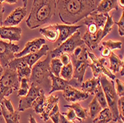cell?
<instances>
[{"label":"cell","instance_id":"cell-40","mask_svg":"<svg viewBox=\"0 0 124 123\" xmlns=\"http://www.w3.org/2000/svg\"><path fill=\"white\" fill-rule=\"evenodd\" d=\"M59 59H60V61H61V62L62 63L63 65H66L69 62H71V56L69 53H62L60 56Z\"/></svg>","mask_w":124,"mask_h":123},{"label":"cell","instance_id":"cell-1","mask_svg":"<svg viewBox=\"0 0 124 123\" xmlns=\"http://www.w3.org/2000/svg\"><path fill=\"white\" fill-rule=\"evenodd\" d=\"M101 0H57L56 2L60 20L73 25L94 11Z\"/></svg>","mask_w":124,"mask_h":123},{"label":"cell","instance_id":"cell-32","mask_svg":"<svg viewBox=\"0 0 124 123\" xmlns=\"http://www.w3.org/2000/svg\"><path fill=\"white\" fill-rule=\"evenodd\" d=\"M106 16V21L104 25V27L103 28V33H102V39L106 37L108 33L113 29V26L115 25V22L113 20L112 16H109L108 14H105Z\"/></svg>","mask_w":124,"mask_h":123},{"label":"cell","instance_id":"cell-16","mask_svg":"<svg viewBox=\"0 0 124 123\" xmlns=\"http://www.w3.org/2000/svg\"><path fill=\"white\" fill-rule=\"evenodd\" d=\"M22 28L19 27H0V38L10 42H18L21 39Z\"/></svg>","mask_w":124,"mask_h":123},{"label":"cell","instance_id":"cell-28","mask_svg":"<svg viewBox=\"0 0 124 123\" xmlns=\"http://www.w3.org/2000/svg\"><path fill=\"white\" fill-rule=\"evenodd\" d=\"M88 108H89L90 117H91L92 119H94L103 109L95 96L93 98L92 102H90V104L88 105Z\"/></svg>","mask_w":124,"mask_h":123},{"label":"cell","instance_id":"cell-15","mask_svg":"<svg viewBox=\"0 0 124 123\" xmlns=\"http://www.w3.org/2000/svg\"><path fill=\"white\" fill-rule=\"evenodd\" d=\"M56 28L59 30V36L56 41V44L59 46L63 42H65L67 39L71 37L75 32L77 31L79 28L81 26H76V25H59L56 24Z\"/></svg>","mask_w":124,"mask_h":123},{"label":"cell","instance_id":"cell-43","mask_svg":"<svg viewBox=\"0 0 124 123\" xmlns=\"http://www.w3.org/2000/svg\"><path fill=\"white\" fill-rule=\"evenodd\" d=\"M5 13V8L2 3H0V27L3 25V14Z\"/></svg>","mask_w":124,"mask_h":123},{"label":"cell","instance_id":"cell-45","mask_svg":"<svg viewBox=\"0 0 124 123\" xmlns=\"http://www.w3.org/2000/svg\"><path fill=\"white\" fill-rule=\"evenodd\" d=\"M18 0H0V3H2L4 2L8 3V4H15L17 2Z\"/></svg>","mask_w":124,"mask_h":123},{"label":"cell","instance_id":"cell-17","mask_svg":"<svg viewBox=\"0 0 124 123\" xmlns=\"http://www.w3.org/2000/svg\"><path fill=\"white\" fill-rule=\"evenodd\" d=\"M48 76L51 78V80H52V87L51 90L49 92V94L51 95L53 92L55 91H64L65 88L68 86V85H71V86H76L77 87V82L74 80L71 79L69 81L65 80L63 79H62L61 77H58L54 76L52 73H49Z\"/></svg>","mask_w":124,"mask_h":123},{"label":"cell","instance_id":"cell-7","mask_svg":"<svg viewBox=\"0 0 124 123\" xmlns=\"http://www.w3.org/2000/svg\"><path fill=\"white\" fill-rule=\"evenodd\" d=\"M85 43L81 38L80 32L77 31L74 34L67 39L65 42H63L61 44L51 51L50 56L52 58H59L62 53H66L69 54H71L79 46L84 45Z\"/></svg>","mask_w":124,"mask_h":123},{"label":"cell","instance_id":"cell-13","mask_svg":"<svg viewBox=\"0 0 124 123\" xmlns=\"http://www.w3.org/2000/svg\"><path fill=\"white\" fill-rule=\"evenodd\" d=\"M63 91V97L67 102H75L77 101H83L88 98L89 94L83 91H79L73 86L68 85Z\"/></svg>","mask_w":124,"mask_h":123},{"label":"cell","instance_id":"cell-44","mask_svg":"<svg viewBox=\"0 0 124 123\" xmlns=\"http://www.w3.org/2000/svg\"><path fill=\"white\" fill-rule=\"evenodd\" d=\"M59 123H74L72 121H70V120H68L65 116L62 114V113H60V120H59Z\"/></svg>","mask_w":124,"mask_h":123},{"label":"cell","instance_id":"cell-19","mask_svg":"<svg viewBox=\"0 0 124 123\" xmlns=\"http://www.w3.org/2000/svg\"><path fill=\"white\" fill-rule=\"evenodd\" d=\"M117 0H101L98 4L95 11L99 14H108L112 10H118Z\"/></svg>","mask_w":124,"mask_h":123},{"label":"cell","instance_id":"cell-41","mask_svg":"<svg viewBox=\"0 0 124 123\" xmlns=\"http://www.w3.org/2000/svg\"><path fill=\"white\" fill-rule=\"evenodd\" d=\"M2 102L4 104L5 107L6 108V109L9 111V112L10 113H14V107L12 105V104H11V102H10V99H7L5 98H4L2 99Z\"/></svg>","mask_w":124,"mask_h":123},{"label":"cell","instance_id":"cell-4","mask_svg":"<svg viewBox=\"0 0 124 123\" xmlns=\"http://www.w3.org/2000/svg\"><path fill=\"white\" fill-rule=\"evenodd\" d=\"M70 56L74 69L72 79L75 80L79 84H81L89 65L88 62V50L85 44L77 47Z\"/></svg>","mask_w":124,"mask_h":123},{"label":"cell","instance_id":"cell-8","mask_svg":"<svg viewBox=\"0 0 124 123\" xmlns=\"http://www.w3.org/2000/svg\"><path fill=\"white\" fill-rule=\"evenodd\" d=\"M51 57L50 54L46 59L42 61H38L33 65L31 68V73L29 77V82L34 84L35 85H39L41 84L47 76H48L50 71V62Z\"/></svg>","mask_w":124,"mask_h":123},{"label":"cell","instance_id":"cell-33","mask_svg":"<svg viewBox=\"0 0 124 123\" xmlns=\"http://www.w3.org/2000/svg\"><path fill=\"white\" fill-rule=\"evenodd\" d=\"M18 90L17 96L19 97L25 96L27 95V94L29 91L30 85H29V79L28 78H22L20 81V85Z\"/></svg>","mask_w":124,"mask_h":123},{"label":"cell","instance_id":"cell-3","mask_svg":"<svg viewBox=\"0 0 124 123\" xmlns=\"http://www.w3.org/2000/svg\"><path fill=\"white\" fill-rule=\"evenodd\" d=\"M106 21V14H99L95 10L84 19L83 23L87 26V30L82 39L90 49H96L102 41L103 28Z\"/></svg>","mask_w":124,"mask_h":123},{"label":"cell","instance_id":"cell-25","mask_svg":"<svg viewBox=\"0 0 124 123\" xmlns=\"http://www.w3.org/2000/svg\"><path fill=\"white\" fill-rule=\"evenodd\" d=\"M65 108H71L74 110V113L77 116V120L79 122H83L85 119H87L88 117V111L86 109L83 108L79 103H73L72 105H65Z\"/></svg>","mask_w":124,"mask_h":123},{"label":"cell","instance_id":"cell-5","mask_svg":"<svg viewBox=\"0 0 124 123\" xmlns=\"http://www.w3.org/2000/svg\"><path fill=\"white\" fill-rule=\"evenodd\" d=\"M0 75V106L2 99L9 96L14 91H18L20 85L17 73L8 67Z\"/></svg>","mask_w":124,"mask_h":123},{"label":"cell","instance_id":"cell-46","mask_svg":"<svg viewBox=\"0 0 124 123\" xmlns=\"http://www.w3.org/2000/svg\"><path fill=\"white\" fill-rule=\"evenodd\" d=\"M29 122L30 123H37L35 118L33 117L32 115H30V117H29Z\"/></svg>","mask_w":124,"mask_h":123},{"label":"cell","instance_id":"cell-50","mask_svg":"<svg viewBox=\"0 0 124 123\" xmlns=\"http://www.w3.org/2000/svg\"><path fill=\"white\" fill-rule=\"evenodd\" d=\"M123 71H124V68H123V67H122L121 68V71H120V76H123Z\"/></svg>","mask_w":124,"mask_h":123},{"label":"cell","instance_id":"cell-27","mask_svg":"<svg viewBox=\"0 0 124 123\" xmlns=\"http://www.w3.org/2000/svg\"><path fill=\"white\" fill-rule=\"evenodd\" d=\"M109 59H110V63H111L109 70L113 71V73H118L120 71V69L122 67H123V65H124L123 60H121L118 57V56H117L112 51L110 53Z\"/></svg>","mask_w":124,"mask_h":123},{"label":"cell","instance_id":"cell-23","mask_svg":"<svg viewBox=\"0 0 124 123\" xmlns=\"http://www.w3.org/2000/svg\"><path fill=\"white\" fill-rule=\"evenodd\" d=\"M100 84V76L99 77H93L92 79H90L85 82H83L81 85V90L82 91L87 93L88 94H94V91Z\"/></svg>","mask_w":124,"mask_h":123},{"label":"cell","instance_id":"cell-47","mask_svg":"<svg viewBox=\"0 0 124 123\" xmlns=\"http://www.w3.org/2000/svg\"><path fill=\"white\" fill-rule=\"evenodd\" d=\"M118 5H120L123 9L124 7V0H117Z\"/></svg>","mask_w":124,"mask_h":123},{"label":"cell","instance_id":"cell-18","mask_svg":"<svg viewBox=\"0 0 124 123\" xmlns=\"http://www.w3.org/2000/svg\"><path fill=\"white\" fill-rule=\"evenodd\" d=\"M45 44H46V40L44 39H41V38L35 39L32 41L28 42H26L25 46L23 50L19 53H15V55H14L15 58H20V57H24V56L29 54V53H35V52L38 51Z\"/></svg>","mask_w":124,"mask_h":123},{"label":"cell","instance_id":"cell-29","mask_svg":"<svg viewBox=\"0 0 124 123\" xmlns=\"http://www.w3.org/2000/svg\"><path fill=\"white\" fill-rule=\"evenodd\" d=\"M73 72H74V69H73V65L71 62H69L66 65H63L61 68L60 71V77H61L62 79L69 81L72 79L73 76Z\"/></svg>","mask_w":124,"mask_h":123},{"label":"cell","instance_id":"cell-2","mask_svg":"<svg viewBox=\"0 0 124 123\" xmlns=\"http://www.w3.org/2000/svg\"><path fill=\"white\" fill-rule=\"evenodd\" d=\"M56 0H33L31 10L26 20L30 29H36L51 22L56 14Z\"/></svg>","mask_w":124,"mask_h":123},{"label":"cell","instance_id":"cell-51","mask_svg":"<svg viewBox=\"0 0 124 123\" xmlns=\"http://www.w3.org/2000/svg\"><path fill=\"white\" fill-rule=\"evenodd\" d=\"M116 122V123H123V121H122V120L120 119H118V120H117V122Z\"/></svg>","mask_w":124,"mask_h":123},{"label":"cell","instance_id":"cell-22","mask_svg":"<svg viewBox=\"0 0 124 123\" xmlns=\"http://www.w3.org/2000/svg\"><path fill=\"white\" fill-rule=\"evenodd\" d=\"M39 32L46 37L48 41L54 42L57 41L59 36V30L56 28L55 25H49L46 28L39 29Z\"/></svg>","mask_w":124,"mask_h":123},{"label":"cell","instance_id":"cell-48","mask_svg":"<svg viewBox=\"0 0 124 123\" xmlns=\"http://www.w3.org/2000/svg\"><path fill=\"white\" fill-rule=\"evenodd\" d=\"M22 2H23V6H24V7H26L27 4H28V0H22Z\"/></svg>","mask_w":124,"mask_h":123},{"label":"cell","instance_id":"cell-20","mask_svg":"<svg viewBox=\"0 0 124 123\" xmlns=\"http://www.w3.org/2000/svg\"><path fill=\"white\" fill-rule=\"evenodd\" d=\"M60 97L59 96H56L54 95H50L49 96L46 97V103L44 105V109L42 113L40 114L41 115V119L44 122H47L49 119V114L51 111L52 108H54V105L58 103L59 102Z\"/></svg>","mask_w":124,"mask_h":123},{"label":"cell","instance_id":"cell-31","mask_svg":"<svg viewBox=\"0 0 124 123\" xmlns=\"http://www.w3.org/2000/svg\"><path fill=\"white\" fill-rule=\"evenodd\" d=\"M63 66L59 58H52L50 62V71L56 76H60V71Z\"/></svg>","mask_w":124,"mask_h":123},{"label":"cell","instance_id":"cell-35","mask_svg":"<svg viewBox=\"0 0 124 123\" xmlns=\"http://www.w3.org/2000/svg\"><path fill=\"white\" fill-rule=\"evenodd\" d=\"M59 105L58 103L55 104L54 108H52L51 111L49 114V118L52 119L54 123H59L60 120V110H59Z\"/></svg>","mask_w":124,"mask_h":123},{"label":"cell","instance_id":"cell-37","mask_svg":"<svg viewBox=\"0 0 124 123\" xmlns=\"http://www.w3.org/2000/svg\"><path fill=\"white\" fill-rule=\"evenodd\" d=\"M123 103H124V97L121 96L118 99L117 101V110H118V114L120 119L123 121L124 116H123Z\"/></svg>","mask_w":124,"mask_h":123},{"label":"cell","instance_id":"cell-21","mask_svg":"<svg viewBox=\"0 0 124 123\" xmlns=\"http://www.w3.org/2000/svg\"><path fill=\"white\" fill-rule=\"evenodd\" d=\"M0 114L4 117L6 123H19L20 116L19 111L16 110L14 113L9 112L2 102H1V106H0Z\"/></svg>","mask_w":124,"mask_h":123},{"label":"cell","instance_id":"cell-6","mask_svg":"<svg viewBox=\"0 0 124 123\" xmlns=\"http://www.w3.org/2000/svg\"><path fill=\"white\" fill-rule=\"evenodd\" d=\"M100 83L104 92L108 108L111 110L112 116H113L112 120L117 122L120 119L117 110V101L119 98L115 90L114 81L108 80L105 75H101L100 76Z\"/></svg>","mask_w":124,"mask_h":123},{"label":"cell","instance_id":"cell-14","mask_svg":"<svg viewBox=\"0 0 124 123\" xmlns=\"http://www.w3.org/2000/svg\"><path fill=\"white\" fill-rule=\"evenodd\" d=\"M27 14L26 7H19L16 8L3 22V25L6 27H14L18 25L24 19Z\"/></svg>","mask_w":124,"mask_h":123},{"label":"cell","instance_id":"cell-38","mask_svg":"<svg viewBox=\"0 0 124 123\" xmlns=\"http://www.w3.org/2000/svg\"><path fill=\"white\" fill-rule=\"evenodd\" d=\"M116 84H117V89L116 92L117 94L119 97L123 96H124V85H123V82L120 80L119 79L116 78Z\"/></svg>","mask_w":124,"mask_h":123},{"label":"cell","instance_id":"cell-34","mask_svg":"<svg viewBox=\"0 0 124 123\" xmlns=\"http://www.w3.org/2000/svg\"><path fill=\"white\" fill-rule=\"evenodd\" d=\"M102 46L108 48L111 51L115 49H121L122 48V42H115L113 40L103 41Z\"/></svg>","mask_w":124,"mask_h":123},{"label":"cell","instance_id":"cell-36","mask_svg":"<svg viewBox=\"0 0 124 123\" xmlns=\"http://www.w3.org/2000/svg\"><path fill=\"white\" fill-rule=\"evenodd\" d=\"M115 24H116L118 26V32L120 36H124V12L123 10V14L121 15V17L120 20L117 22H115Z\"/></svg>","mask_w":124,"mask_h":123},{"label":"cell","instance_id":"cell-11","mask_svg":"<svg viewBox=\"0 0 124 123\" xmlns=\"http://www.w3.org/2000/svg\"><path fill=\"white\" fill-rule=\"evenodd\" d=\"M40 90V87H37L33 83L31 84L29 91L27 94V95L25 96H21L18 108L19 112H22V111H25L26 109L31 108L33 101L39 96Z\"/></svg>","mask_w":124,"mask_h":123},{"label":"cell","instance_id":"cell-9","mask_svg":"<svg viewBox=\"0 0 124 123\" xmlns=\"http://www.w3.org/2000/svg\"><path fill=\"white\" fill-rule=\"evenodd\" d=\"M88 56L92 60V63L88 65V67L92 68L94 77H99L101 75H105L108 76L111 80H114L116 79L115 74L111 73V71L106 68V61L105 58L98 59L96 57V56L94 54L88 51Z\"/></svg>","mask_w":124,"mask_h":123},{"label":"cell","instance_id":"cell-10","mask_svg":"<svg viewBox=\"0 0 124 123\" xmlns=\"http://www.w3.org/2000/svg\"><path fill=\"white\" fill-rule=\"evenodd\" d=\"M19 50V47L17 44L0 40V64L2 68L8 67V64L15 59L14 55Z\"/></svg>","mask_w":124,"mask_h":123},{"label":"cell","instance_id":"cell-39","mask_svg":"<svg viewBox=\"0 0 124 123\" xmlns=\"http://www.w3.org/2000/svg\"><path fill=\"white\" fill-rule=\"evenodd\" d=\"M62 114H63L68 120H70V121H72L73 122L74 119H77V116H76V114L74 113V110L71 109V108H69V110H68L67 112L62 113Z\"/></svg>","mask_w":124,"mask_h":123},{"label":"cell","instance_id":"cell-42","mask_svg":"<svg viewBox=\"0 0 124 123\" xmlns=\"http://www.w3.org/2000/svg\"><path fill=\"white\" fill-rule=\"evenodd\" d=\"M100 53H101V55H102L103 58L108 57L109 56H110L111 52L108 48H106V47H103V46L100 47Z\"/></svg>","mask_w":124,"mask_h":123},{"label":"cell","instance_id":"cell-24","mask_svg":"<svg viewBox=\"0 0 124 123\" xmlns=\"http://www.w3.org/2000/svg\"><path fill=\"white\" fill-rule=\"evenodd\" d=\"M46 97L45 96V91L42 88L40 90V94L39 96L33 101L32 103L31 108L35 111V113L37 114H41L44 109V105L46 103Z\"/></svg>","mask_w":124,"mask_h":123},{"label":"cell","instance_id":"cell-26","mask_svg":"<svg viewBox=\"0 0 124 123\" xmlns=\"http://www.w3.org/2000/svg\"><path fill=\"white\" fill-rule=\"evenodd\" d=\"M112 119H113V116H112L111 112L107 107L102 109V110L98 114L97 116L93 119V123H108L112 121Z\"/></svg>","mask_w":124,"mask_h":123},{"label":"cell","instance_id":"cell-12","mask_svg":"<svg viewBox=\"0 0 124 123\" xmlns=\"http://www.w3.org/2000/svg\"><path fill=\"white\" fill-rule=\"evenodd\" d=\"M48 50H49V47L46 44H45L38 51L35 53H29L20 58H15L14 60L17 62H22V63L27 64L31 68H32L33 65L36 62H37L42 57H44V56H46L47 54Z\"/></svg>","mask_w":124,"mask_h":123},{"label":"cell","instance_id":"cell-49","mask_svg":"<svg viewBox=\"0 0 124 123\" xmlns=\"http://www.w3.org/2000/svg\"><path fill=\"white\" fill-rule=\"evenodd\" d=\"M3 71H4V69H3V68L2 67L1 64H0V75H2V73H3Z\"/></svg>","mask_w":124,"mask_h":123},{"label":"cell","instance_id":"cell-30","mask_svg":"<svg viewBox=\"0 0 124 123\" xmlns=\"http://www.w3.org/2000/svg\"><path fill=\"white\" fill-rule=\"evenodd\" d=\"M97 99V100L98 101V102L100 103V105L102 107V108H106L108 107L107 105V102L106 99V96L104 94V92L103 91V88L100 85V83L97 85L95 91H94V94Z\"/></svg>","mask_w":124,"mask_h":123}]
</instances>
